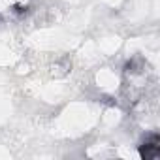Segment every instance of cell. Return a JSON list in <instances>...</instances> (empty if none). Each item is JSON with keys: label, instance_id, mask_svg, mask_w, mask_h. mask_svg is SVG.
Returning <instances> with one entry per match:
<instances>
[{"label": "cell", "instance_id": "obj_1", "mask_svg": "<svg viewBox=\"0 0 160 160\" xmlns=\"http://www.w3.org/2000/svg\"><path fill=\"white\" fill-rule=\"evenodd\" d=\"M158 154H160V136L158 134H151L139 145V156L145 158V160H152Z\"/></svg>", "mask_w": 160, "mask_h": 160}]
</instances>
